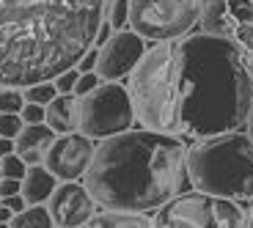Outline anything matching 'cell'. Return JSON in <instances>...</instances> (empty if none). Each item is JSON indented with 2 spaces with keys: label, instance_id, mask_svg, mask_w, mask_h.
<instances>
[{
  "label": "cell",
  "instance_id": "obj_3",
  "mask_svg": "<svg viewBox=\"0 0 253 228\" xmlns=\"http://www.w3.org/2000/svg\"><path fill=\"white\" fill-rule=\"evenodd\" d=\"M179 58L184 132L204 140L245 127L253 108V75L242 47L198 33L179 38Z\"/></svg>",
  "mask_w": 253,
  "mask_h": 228
},
{
  "label": "cell",
  "instance_id": "obj_17",
  "mask_svg": "<svg viewBox=\"0 0 253 228\" xmlns=\"http://www.w3.org/2000/svg\"><path fill=\"white\" fill-rule=\"evenodd\" d=\"M8 226L11 228H55V223H52V215L44 203H36V206H25L19 215H14Z\"/></svg>",
  "mask_w": 253,
  "mask_h": 228
},
{
  "label": "cell",
  "instance_id": "obj_35",
  "mask_svg": "<svg viewBox=\"0 0 253 228\" xmlns=\"http://www.w3.org/2000/svg\"><path fill=\"white\" fill-rule=\"evenodd\" d=\"M0 228H11V226H8V223H0Z\"/></svg>",
  "mask_w": 253,
  "mask_h": 228
},
{
  "label": "cell",
  "instance_id": "obj_26",
  "mask_svg": "<svg viewBox=\"0 0 253 228\" xmlns=\"http://www.w3.org/2000/svg\"><path fill=\"white\" fill-rule=\"evenodd\" d=\"M19 115H22V121H25V124H42V121L47 118V108H44V105L25 102V108L19 110Z\"/></svg>",
  "mask_w": 253,
  "mask_h": 228
},
{
  "label": "cell",
  "instance_id": "obj_12",
  "mask_svg": "<svg viewBox=\"0 0 253 228\" xmlns=\"http://www.w3.org/2000/svg\"><path fill=\"white\" fill-rule=\"evenodd\" d=\"M55 138H58L55 129L47 127L44 121H42V124H25L22 132L14 138V143H17V154L25 159V165H42L47 149L52 146Z\"/></svg>",
  "mask_w": 253,
  "mask_h": 228
},
{
  "label": "cell",
  "instance_id": "obj_4",
  "mask_svg": "<svg viewBox=\"0 0 253 228\" xmlns=\"http://www.w3.org/2000/svg\"><path fill=\"white\" fill-rule=\"evenodd\" d=\"M182 58H179V38L157 41L146 50L138 66L129 75V99L135 108V118L146 129L179 135L184 132L182 121Z\"/></svg>",
  "mask_w": 253,
  "mask_h": 228
},
{
  "label": "cell",
  "instance_id": "obj_10",
  "mask_svg": "<svg viewBox=\"0 0 253 228\" xmlns=\"http://www.w3.org/2000/svg\"><path fill=\"white\" fill-rule=\"evenodd\" d=\"M146 44L143 36L135 31H119L99 47V61H96V75L108 82H116L121 77H129L138 61L143 58Z\"/></svg>",
  "mask_w": 253,
  "mask_h": 228
},
{
  "label": "cell",
  "instance_id": "obj_5",
  "mask_svg": "<svg viewBox=\"0 0 253 228\" xmlns=\"http://www.w3.org/2000/svg\"><path fill=\"white\" fill-rule=\"evenodd\" d=\"M193 187L209 195L251 201L253 198V140L248 132L204 138L187 152Z\"/></svg>",
  "mask_w": 253,
  "mask_h": 228
},
{
  "label": "cell",
  "instance_id": "obj_1",
  "mask_svg": "<svg viewBox=\"0 0 253 228\" xmlns=\"http://www.w3.org/2000/svg\"><path fill=\"white\" fill-rule=\"evenodd\" d=\"M105 0H0V85L55 80L94 47Z\"/></svg>",
  "mask_w": 253,
  "mask_h": 228
},
{
  "label": "cell",
  "instance_id": "obj_15",
  "mask_svg": "<svg viewBox=\"0 0 253 228\" xmlns=\"http://www.w3.org/2000/svg\"><path fill=\"white\" fill-rule=\"evenodd\" d=\"M44 124L55 129V135L77 132V96L75 94H58L47 105Z\"/></svg>",
  "mask_w": 253,
  "mask_h": 228
},
{
  "label": "cell",
  "instance_id": "obj_30",
  "mask_svg": "<svg viewBox=\"0 0 253 228\" xmlns=\"http://www.w3.org/2000/svg\"><path fill=\"white\" fill-rule=\"evenodd\" d=\"M0 203H3V206H8L14 215H19V212L28 206V201L22 198V192H17V195H8V198H0Z\"/></svg>",
  "mask_w": 253,
  "mask_h": 228
},
{
  "label": "cell",
  "instance_id": "obj_2",
  "mask_svg": "<svg viewBox=\"0 0 253 228\" xmlns=\"http://www.w3.org/2000/svg\"><path fill=\"white\" fill-rule=\"evenodd\" d=\"M83 179L102 209L152 212L187 190V149L176 135L126 129L94 149Z\"/></svg>",
  "mask_w": 253,
  "mask_h": 228
},
{
  "label": "cell",
  "instance_id": "obj_22",
  "mask_svg": "<svg viewBox=\"0 0 253 228\" xmlns=\"http://www.w3.org/2000/svg\"><path fill=\"white\" fill-rule=\"evenodd\" d=\"M25 127L19 113H0V138H17Z\"/></svg>",
  "mask_w": 253,
  "mask_h": 228
},
{
  "label": "cell",
  "instance_id": "obj_18",
  "mask_svg": "<svg viewBox=\"0 0 253 228\" xmlns=\"http://www.w3.org/2000/svg\"><path fill=\"white\" fill-rule=\"evenodd\" d=\"M58 96V88L55 82L47 80V82H36V85H28L25 88V102H33V105H50L52 99Z\"/></svg>",
  "mask_w": 253,
  "mask_h": 228
},
{
  "label": "cell",
  "instance_id": "obj_32",
  "mask_svg": "<svg viewBox=\"0 0 253 228\" xmlns=\"http://www.w3.org/2000/svg\"><path fill=\"white\" fill-rule=\"evenodd\" d=\"M110 28H113V25H110V22H102V25H99V31H96V41H94V44H105V41H108V38H110Z\"/></svg>",
  "mask_w": 253,
  "mask_h": 228
},
{
  "label": "cell",
  "instance_id": "obj_37",
  "mask_svg": "<svg viewBox=\"0 0 253 228\" xmlns=\"http://www.w3.org/2000/svg\"><path fill=\"white\" fill-rule=\"evenodd\" d=\"M0 165H3V157H0Z\"/></svg>",
  "mask_w": 253,
  "mask_h": 228
},
{
  "label": "cell",
  "instance_id": "obj_36",
  "mask_svg": "<svg viewBox=\"0 0 253 228\" xmlns=\"http://www.w3.org/2000/svg\"><path fill=\"white\" fill-rule=\"evenodd\" d=\"M251 228H253V212H251Z\"/></svg>",
  "mask_w": 253,
  "mask_h": 228
},
{
  "label": "cell",
  "instance_id": "obj_21",
  "mask_svg": "<svg viewBox=\"0 0 253 228\" xmlns=\"http://www.w3.org/2000/svg\"><path fill=\"white\" fill-rule=\"evenodd\" d=\"M228 14L237 25H253V0H228Z\"/></svg>",
  "mask_w": 253,
  "mask_h": 228
},
{
  "label": "cell",
  "instance_id": "obj_33",
  "mask_svg": "<svg viewBox=\"0 0 253 228\" xmlns=\"http://www.w3.org/2000/svg\"><path fill=\"white\" fill-rule=\"evenodd\" d=\"M11 217H14V212L8 209V206H3V203H0V223H11Z\"/></svg>",
  "mask_w": 253,
  "mask_h": 228
},
{
  "label": "cell",
  "instance_id": "obj_14",
  "mask_svg": "<svg viewBox=\"0 0 253 228\" xmlns=\"http://www.w3.org/2000/svg\"><path fill=\"white\" fill-rule=\"evenodd\" d=\"M201 28L209 36H220V38H231L234 36L237 22L228 14V0H204L201 8Z\"/></svg>",
  "mask_w": 253,
  "mask_h": 228
},
{
  "label": "cell",
  "instance_id": "obj_9",
  "mask_svg": "<svg viewBox=\"0 0 253 228\" xmlns=\"http://www.w3.org/2000/svg\"><path fill=\"white\" fill-rule=\"evenodd\" d=\"M94 140L83 132H66L52 140V146L44 154V168L58 182H77L85 176L91 159H94Z\"/></svg>",
  "mask_w": 253,
  "mask_h": 228
},
{
  "label": "cell",
  "instance_id": "obj_8",
  "mask_svg": "<svg viewBox=\"0 0 253 228\" xmlns=\"http://www.w3.org/2000/svg\"><path fill=\"white\" fill-rule=\"evenodd\" d=\"M204 0H129V25L149 41L182 38L201 19Z\"/></svg>",
  "mask_w": 253,
  "mask_h": 228
},
{
  "label": "cell",
  "instance_id": "obj_6",
  "mask_svg": "<svg viewBox=\"0 0 253 228\" xmlns=\"http://www.w3.org/2000/svg\"><path fill=\"white\" fill-rule=\"evenodd\" d=\"M157 228H245V212L231 198L209 192H179L154 215Z\"/></svg>",
  "mask_w": 253,
  "mask_h": 228
},
{
  "label": "cell",
  "instance_id": "obj_7",
  "mask_svg": "<svg viewBox=\"0 0 253 228\" xmlns=\"http://www.w3.org/2000/svg\"><path fill=\"white\" fill-rule=\"evenodd\" d=\"M135 108L129 91L119 82H99L91 94L77 99V132L91 140H105L132 129Z\"/></svg>",
  "mask_w": 253,
  "mask_h": 228
},
{
  "label": "cell",
  "instance_id": "obj_16",
  "mask_svg": "<svg viewBox=\"0 0 253 228\" xmlns=\"http://www.w3.org/2000/svg\"><path fill=\"white\" fill-rule=\"evenodd\" d=\"M80 228H157L154 217L143 215V212H116L105 209L94 215L88 223H83Z\"/></svg>",
  "mask_w": 253,
  "mask_h": 228
},
{
  "label": "cell",
  "instance_id": "obj_34",
  "mask_svg": "<svg viewBox=\"0 0 253 228\" xmlns=\"http://www.w3.org/2000/svg\"><path fill=\"white\" fill-rule=\"evenodd\" d=\"M245 127H248V135H251V140H253V108H251V115H248V124H245Z\"/></svg>",
  "mask_w": 253,
  "mask_h": 228
},
{
  "label": "cell",
  "instance_id": "obj_23",
  "mask_svg": "<svg viewBox=\"0 0 253 228\" xmlns=\"http://www.w3.org/2000/svg\"><path fill=\"white\" fill-rule=\"evenodd\" d=\"M129 22V0H113L110 8V25L116 31H124V25Z\"/></svg>",
  "mask_w": 253,
  "mask_h": 228
},
{
  "label": "cell",
  "instance_id": "obj_27",
  "mask_svg": "<svg viewBox=\"0 0 253 228\" xmlns=\"http://www.w3.org/2000/svg\"><path fill=\"white\" fill-rule=\"evenodd\" d=\"M231 38H237V44L242 50H253V25H237Z\"/></svg>",
  "mask_w": 253,
  "mask_h": 228
},
{
  "label": "cell",
  "instance_id": "obj_25",
  "mask_svg": "<svg viewBox=\"0 0 253 228\" xmlns=\"http://www.w3.org/2000/svg\"><path fill=\"white\" fill-rule=\"evenodd\" d=\"M99 80H102V77L96 75V72H83V75L77 77V85H75V91H72V94H75L77 99H80V96L91 94V91H94L96 85H99Z\"/></svg>",
  "mask_w": 253,
  "mask_h": 228
},
{
  "label": "cell",
  "instance_id": "obj_19",
  "mask_svg": "<svg viewBox=\"0 0 253 228\" xmlns=\"http://www.w3.org/2000/svg\"><path fill=\"white\" fill-rule=\"evenodd\" d=\"M25 108V94L11 85H0V113H19Z\"/></svg>",
  "mask_w": 253,
  "mask_h": 228
},
{
  "label": "cell",
  "instance_id": "obj_28",
  "mask_svg": "<svg viewBox=\"0 0 253 228\" xmlns=\"http://www.w3.org/2000/svg\"><path fill=\"white\" fill-rule=\"evenodd\" d=\"M96 61H99V50H94V47H91V50L85 52L80 61H77V69H80V75H83V72H96Z\"/></svg>",
  "mask_w": 253,
  "mask_h": 228
},
{
  "label": "cell",
  "instance_id": "obj_31",
  "mask_svg": "<svg viewBox=\"0 0 253 228\" xmlns=\"http://www.w3.org/2000/svg\"><path fill=\"white\" fill-rule=\"evenodd\" d=\"M17 152V143L14 138H0V157H8V154Z\"/></svg>",
  "mask_w": 253,
  "mask_h": 228
},
{
  "label": "cell",
  "instance_id": "obj_24",
  "mask_svg": "<svg viewBox=\"0 0 253 228\" xmlns=\"http://www.w3.org/2000/svg\"><path fill=\"white\" fill-rule=\"evenodd\" d=\"M77 77H80V69H77V66L61 72V75L52 80V82H55V88H58V94H72V91H75V85H77Z\"/></svg>",
  "mask_w": 253,
  "mask_h": 228
},
{
  "label": "cell",
  "instance_id": "obj_11",
  "mask_svg": "<svg viewBox=\"0 0 253 228\" xmlns=\"http://www.w3.org/2000/svg\"><path fill=\"white\" fill-rule=\"evenodd\" d=\"M47 209L52 215L55 228H80L96 215V201L91 198L88 187L77 182H61L47 201Z\"/></svg>",
  "mask_w": 253,
  "mask_h": 228
},
{
  "label": "cell",
  "instance_id": "obj_13",
  "mask_svg": "<svg viewBox=\"0 0 253 228\" xmlns=\"http://www.w3.org/2000/svg\"><path fill=\"white\" fill-rule=\"evenodd\" d=\"M58 187V179L47 171L44 165H28V173L22 179V198L28 201V206H36V203H47L52 198Z\"/></svg>",
  "mask_w": 253,
  "mask_h": 228
},
{
  "label": "cell",
  "instance_id": "obj_29",
  "mask_svg": "<svg viewBox=\"0 0 253 228\" xmlns=\"http://www.w3.org/2000/svg\"><path fill=\"white\" fill-rule=\"evenodd\" d=\"M19 190H22V182H19V179H6V176H0V198L17 195Z\"/></svg>",
  "mask_w": 253,
  "mask_h": 228
},
{
  "label": "cell",
  "instance_id": "obj_20",
  "mask_svg": "<svg viewBox=\"0 0 253 228\" xmlns=\"http://www.w3.org/2000/svg\"><path fill=\"white\" fill-rule=\"evenodd\" d=\"M25 173H28V165H25V159L19 157L17 152L14 154H8V157H3V165H0V176H6V179H25Z\"/></svg>",
  "mask_w": 253,
  "mask_h": 228
}]
</instances>
